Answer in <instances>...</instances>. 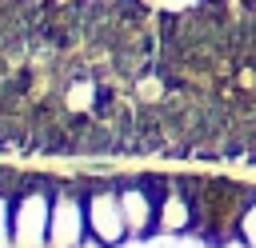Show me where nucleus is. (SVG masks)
I'll use <instances>...</instances> for the list:
<instances>
[{"mask_svg": "<svg viewBox=\"0 0 256 248\" xmlns=\"http://www.w3.org/2000/svg\"><path fill=\"white\" fill-rule=\"evenodd\" d=\"M84 208H88V224H92V232H96L104 244H116V240L128 232L124 204H120V196H116L112 188H100V192H92Z\"/></svg>", "mask_w": 256, "mask_h": 248, "instance_id": "f257e3e1", "label": "nucleus"}, {"mask_svg": "<svg viewBox=\"0 0 256 248\" xmlns=\"http://www.w3.org/2000/svg\"><path fill=\"white\" fill-rule=\"evenodd\" d=\"M120 204H124V220H128V232L136 236H148L160 228V196L148 188V184H132L120 192Z\"/></svg>", "mask_w": 256, "mask_h": 248, "instance_id": "f03ea898", "label": "nucleus"}, {"mask_svg": "<svg viewBox=\"0 0 256 248\" xmlns=\"http://www.w3.org/2000/svg\"><path fill=\"white\" fill-rule=\"evenodd\" d=\"M192 220H196V208H192L188 192L160 196V228L164 232H184V228H192Z\"/></svg>", "mask_w": 256, "mask_h": 248, "instance_id": "7ed1b4c3", "label": "nucleus"}, {"mask_svg": "<svg viewBox=\"0 0 256 248\" xmlns=\"http://www.w3.org/2000/svg\"><path fill=\"white\" fill-rule=\"evenodd\" d=\"M236 236H240L248 248H256V196L244 204V212H240V224H236Z\"/></svg>", "mask_w": 256, "mask_h": 248, "instance_id": "20e7f679", "label": "nucleus"}]
</instances>
